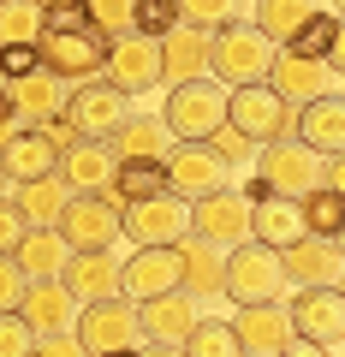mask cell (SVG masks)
Instances as JSON below:
<instances>
[{"mask_svg": "<svg viewBox=\"0 0 345 357\" xmlns=\"http://www.w3.org/2000/svg\"><path fill=\"white\" fill-rule=\"evenodd\" d=\"M13 131H18V114H13V107H6V96H0V149L13 143Z\"/></svg>", "mask_w": 345, "mask_h": 357, "instance_id": "c3c4849f", "label": "cell"}, {"mask_svg": "<svg viewBox=\"0 0 345 357\" xmlns=\"http://www.w3.org/2000/svg\"><path fill=\"white\" fill-rule=\"evenodd\" d=\"M24 238V215L13 208V197H0V250H18Z\"/></svg>", "mask_w": 345, "mask_h": 357, "instance_id": "f6af8a7d", "label": "cell"}, {"mask_svg": "<svg viewBox=\"0 0 345 357\" xmlns=\"http://www.w3.org/2000/svg\"><path fill=\"white\" fill-rule=\"evenodd\" d=\"M185 286V256L179 244H137L131 256H119V298L143 304V298L179 292Z\"/></svg>", "mask_w": 345, "mask_h": 357, "instance_id": "ba28073f", "label": "cell"}, {"mask_svg": "<svg viewBox=\"0 0 345 357\" xmlns=\"http://www.w3.org/2000/svg\"><path fill=\"white\" fill-rule=\"evenodd\" d=\"M66 256H72V244L60 238V227H24V238H18L13 262L24 268V280H60Z\"/></svg>", "mask_w": 345, "mask_h": 357, "instance_id": "4dcf8cb0", "label": "cell"}, {"mask_svg": "<svg viewBox=\"0 0 345 357\" xmlns=\"http://www.w3.org/2000/svg\"><path fill=\"white\" fill-rule=\"evenodd\" d=\"M6 185H13V178H6V167H0V197H6Z\"/></svg>", "mask_w": 345, "mask_h": 357, "instance_id": "816d5d0a", "label": "cell"}, {"mask_svg": "<svg viewBox=\"0 0 345 357\" xmlns=\"http://www.w3.org/2000/svg\"><path fill=\"white\" fill-rule=\"evenodd\" d=\"M30 345H36L30 321L18 316V310H6V316H0V357H30Z\"/></svg>", "mask_w": 345, "mask_h": 357, "instance_id": "60d3db41", "label": "cell"}, {"mask_svg": "<svg viewBox=\"0 0 345 357\" xmlns=\"http://www.w3.org/2000/svg\"><path fill=\"white\" fill-rule=\"evenodd\" d=\"M155 191H167V167L161 161H119L114 167V191H107V197H119V203H143V197H155Z\"/></svg>", "mask_w": 345, "mask_h": 357, "instance_id": "8d00e7d4", "label": "cell"}, {"mask_svg": "<svg viewBox=\"0 0 345 357\" xmlns=\"http://www.w3.org/2000/svg\"><path fill=\"white\" fill-rule=\"evenodd\" d=\"M232 340L238 357H280V345L292 340V321H286V298L280 304H232Z\"/></svg>", "mask_w": 345, "mask_h": 357, "instance_id": "ffe728a7", "label": "cell"}, {"mask_svg": "<svg viewBox=\"0 0 345 357\" xmlns=\"http://www.w3.org/2000/svg\"><path fill=\"white\" fill-rule=\"evenodd\" d=\"M114 149H107V143H90V137H72L60 149V167H54V173H60V185L66 191H114Z\"/></svg>", "mask_w": 345, "mask_h": 357, "instance_id": "7402d4cb", "label": "cell"}, {"mask_svg": "<svg viewBox=\"0 0 345 357\" xmlns=\"http://www.w3.org/2000/svg\"><path fill=\"white\" fill-rule=\"evenodd\" d=\"M18 316L30 321V333H72L77 298L66 292V280H30L18 298Z\"/></svg>", "mask_w": 345, "mask_h": 357, "instance_id": "cb8c5ba5", "label": "cell"}, {"mask_svg": "<svg viewBox=\"0 0 345 357\" xmlns=\"http://www.w3.org/2000/svg\"><path fill=\"white\" fill-rule=\"evenodd\" d=\"M66 102H72V84L48 66L6 84V107L18 114V126H54V119H66Z\"/></svg>", "mask_w": 345, "mask_h": 357, "instance_id": "e0dca14e", "label": "cell"}, {"mask_svg": "<svg viewBox=\"0 0 345 357\" xmlns=\"http://www.w3.org/2000/svg\"><path fill=\"white\" fill-rule=\"evenodd\" d=\"M36 6H66V0H36Z\"/></svg>", "mask_w": 345, "mask_h": 357, "instance_id": "db71d44e", "label": "cell"}, {"mask_svg": "<svg viewBox=\"0 0 345 357\" xmlns=\"http://www.w3.org/2000/svg\"><path fill=\"white\" fill-rule=\"evenodd\" d=\"M6 197H13V208L24 215V227H54L72 191L60 185V173H42V178H13Z\"/></svg>", "mask_w": 345, "mask_h": 357, "instance_id": "f546056e", "label": "cell"}, {"mask_svg": "<svg viewBox=\"0 0 345 357\" xmlns=\"http://www.w3.org/2000/svg\"><path fill=\"white\" fill-rule=\"evenodd\" d=\"M316 6H321V0H256V18H250V24L262 30V36H268L274 48H280V42L292 36L298 24H304V18L316 13Z\"/></svg>", "mask_w": 345, "mask_h": 357, "instance_id": "e575fe53", "label": "cell"}, {"mask_svg": "<svg viewBox=\"0 0 345 357\" xmlns=\"http://www.w3.org/2000/svg\"><path fill=\"white\" fill-rule=\"evenodd\" d=\"M137 357H179V345H137Z\"/></svg>", "mask_w": 345, "mask_h": 357, "instance_id": "681fc988", "label": "cell"}, {"mask_svg": "<svg viewBox=\"0 0 345 357\" xmlns=\"http://www.w3.org/2000/svg\"><path fill=\"white\" fill-rule=\"evenodd\" d=\"M161 119L173 131V143H208L227 126V84L220 77H185V84H173Z\"/></svg>", "mask_w": 345, "mask_h": 357, "instance_id": "3957f363", "label": "cell"}, {"mask_svg": "<svg viewBox=\"0 0 345 357\" xmlns=\"http://www.w3.org/2000/svg\"><path fill=\"white\" fill-rule=\"evenodd\" d=\"M107 149H114V161H167L173 131L161 114H125V126L107 137Z\"/></svg>", "mask_w": 345, "mask_h": 357, "instance_id": "83f0119b", "label": "cell"}, {"mask_svg": "<svg viewBox=\"0 0 345 357\" xmlns=\"http://www.w3.org/2000/svg\"><path fill=\"white\" fill-rule=\"evenodd\" d=\"M227 126L244 131L250 143H274L292 126V107H286L268 84H238V89H227Z\"/></svg>", "mask_w": 345, "mask_h": 357, "instance_id": "4fadbf2b", "label": "cell"}, {"mask_svg": "<svg viewBox=\"0 0 345 357\" xmlns=\"http://www.w3.org/2000/svg\"><path fill=\"white\" fill-rule=\"evenodd\" d=\"M208 149H215L227 167H238V161H256V143L244 137V131H232V126H220L215 137H208Z\"/></svg>", "mask_w": 345, "mask_h": 357, "instance_id": "b9f144b4", "label": "cell"}, {"mask_svg": "<svg viewBox=\"0 0 345 357\" xmlns=\"http://www.w3.org/2000/svg\"><path fill=\"white\" fill-rule=\"evenodd\" d=\"M102 77L119 96H149V89H161V42L114 36L107 42V60H102Z\"/></svg>", "mask_w": 345, "mask_h": 357, "instance_id": "5bb4252c", "label": "cell"}, {"mask_svg": "<svg viewBox=\"0 0 345 357\" xmlns=\"http://www.w3.org/2000/svg\"><path fill=\"white\" fill-rule=\"evenodd\" d=\"M268 66H274V42L250 18H232V24L208 30V77H220L227 89L268 84Z\"/></svg>", "mask_w": 345, "mask_h": 357, "instance_id": "7a4b0ae2", "label": "cell"}, {"mask_svg": "<svg viewBox=\"0 0 345 357\" xmlns=\"http://www.w3.org/2000/svg\"><path fill=\"white\" fill-rule=\"evenodd\" d=\"M119 197H107V191H77V197H66V208H60V238L72 244V250H114L125 232H119Z\"/></svg>", "mask_w": 345, "mask_h": 357, "instance_id": "8992f818", "label": "cell"}, {"mask_svg": "<svg viewBox=\"0 0 345 357\" xmlns=\"http://www.w3.org/2000/svg\"><path fill=\"white\" fill-rule=\"evenodd\" d=\"M220 292L232 304H280L286 298V274H280V250H268L262 238H238L227 250V286Z\"/></svg>", "mask_w": 345, "mask_h": 357, "instance_id": "5b68a950", "label": "cell"}, {"mask_svg": "<svg viewBox=\"0 0 345 357\" xmlns=\"http://www.w3.org/2000/svg\"><path fill=\"white\" fill-rule=\"evenodd\" d=\"M339 238H316V232H304L298 244H286L280 250V274H286V298L292 292H309V286H339Z\"/></svg>", "mask_w": 345, "mask_h": 357, "instance_id": "ac0fdd59", "label": "cell"}, {"mask_svg": "<svg viewBox=\"0 0 345 357\" xmlns=\"http://www.w3.org/2000/svg\"><path fill=\"white\" fill-rule=\"evenodd\" d=\"M304 232L316 238H345V191L339 185H316L304 197Z\"/></svg>", "mask_w": 345, "mask_h": 357, "instance_id": "d6a6232c", "label": "cell"}, {"mask_svg": "<svg viewBox=\"0 0 345 357\" xmlns=\"http://www.w3.org/2000/svg\"><path fill=\"white\" fill-rule=\"evenodd\" d=\"M173 24H179V0H131V36L161 42Z\"/></svg>", "mask_w": 345, "mask_h": 357, "instance_id": "74e56055", "label": "cell"}, {"mask_svg": "<svg viewBox=\"0 0 345 357\" xmlns=\"http://www.w3.org/2000/svg\"><path fill=\"white\" fill-rule=\"evenodd\" d=\"M119 232L131 244H179V238H191V203L179 191H155L143 203H125L119 208Z\"/></svg>", "mask_w": 345, "mask_h": 357, "instance_id": "9c48e42d", "label": "cell"}, {"mask_svg": "<svg viewBox=\"0 0 345 357\" xmlns=\"http://www.w3.org/2000/svg\"><path fill=\"white\" fill-rule=\"evenodd\" d=\"M185 77H208V30L173 24L161 36V84H185Z\"/></svg>", "mask_w": 345, "mask_h": 357, "instance_id": "f1b7e54d", "label": "cell"}, {"mask_svg": "<svg viewBox=\"0 0 345 357\" xmlns=\"http://www.w3.org/2000/svg\"><path fill=\"white\" fill-rule=\"evenodd\" d=\"M102 357H137V345H119V351H102Z\"/></svg>", "mask_w": 345, "mask_h": 357, "instance_id": "f907efd6", "label": "cell"}, {"mask_svg": "<svg viewBox=\"0 0 345 357\" xmlns=\"http://www.w3.org/2000/svg\"><path fill=\"white\" fill-rule=\"evenodd\" d=\"M179 357H238L232 321H227V316H197L191 333L179 340Z\"/></svg>", "mask_w": 345, "mask_h": 357, "instance_id": "836d02e7", "label": "cell"}, {"mask_svg": "<svg viewBox=\"0 0 345 357\" xmlns=\"http://www.w3.org/2000/svg\"><path fill=\"white\" fill-rule=\"evenodd\" d=\"M280 48H292V54H316V60H345V42H339V13L333 6H316V13L304 18V24L292 30V36L280 42Z\"/></svg>", "mask_w": 345, "mask_h": 357, "instance_id": "1f68e13d", "label": "cell"}, {"mask_svg": "<svg viewBox=\"0 0 345 357\" xmlns=\"http://www.w3.org/2000/svg\"><path fill=\"white\" fill-rule=\"evenodd\" d=\"M321 161H328V155H316L309 143H298V137L256 143V191L298 197V203H304V197L321 185Z\"/></svg>", "mask_w": 345, "mask_h": 357, "instance_id": "277c9868", "label": "cell"}, {"mask_svg": "<svg viewBox=\"0 0 345 357\" xmlns=\"http://www.w3.org/2000/svg\"><path fill=\"white\" fill-rule=\"evenodd\" d=\"M179 256H185V286L179 292H191L197 304H215V298H227L220 286H227V250L208 238H179Z\"/></svg>", "mask_w": 345, "mask_h": 357, "instance_id": "4316f807", "label": "cell"}, {"mask_svg": "<svg viewBox=\"0 0 345 357\" xmlns=\"http://www.w3.org/2000/svg\"><path fill=\"white\" fill-rule=\"evenodd\" d=\"M77 131L66 126V119H54V126H18L13 143L0 149V167H6V178H42L60 167V149L72 143Z\"/></svg>", "mask_w": 345, "mask_h": 357, "instance_id": "7c38bea8", "label": "cell"}, {"mask_svg": "<svg viewBox=\"0 0 345 357\" xmlns=\"http://www.w3.org/2000/svg\"><path fill=\"white\" fill-rule=\"evenodd\" d=\"M232 18H244V0H179V24L191 30H220Z\"/></svg>", "mask_w": 345, "mask_h": 357, "instance_id": "f35d334b", "label": "cell"}, {"mask_svg": "<svg viewBox=\"0 0 345 357\" xmlns=\"http://www.w3.org/2000/svg\"><path fill=\"white\" fill-rule=\"evenodd\" d=\"M286 321H292L298 340H316V345H328V351H339V340H345V298H339V286L292 292L286 298Z\"/></svg>", "mask_w": 345, "mask_h": 357, "instance_id": "2e32d148", "label": "cell"}, {"mask_svg": "<svg viewBox=\"0 0 345 357\" xmlns=\"http://www.w3.org/2000/svg\"><path fill=\"white\" fill-rule=\"evenodd\" d=\"M191 238H208V244H220V250H232L238 238H250V191L220 185V191L197 197L191 203Z\"/></svg>", "mask_w": 345, "mask_h": 357, "instance_id": "9a60e30c", "label": "cell"}, {"mask_svg": "<svg viewBox=\"0 0 345 357\" xmlns=\"http://www.w3.org/2000/svg\"><path fill=\"white\" fill-rule=\"evenodd\" d=\"M339 66H345V60H316V54L274 48L268 89L280 96L286 107H304V102H316V96H339Z\"/></svg>", "mask_w": 345, "mask_h": 357, "instance_id": "52a82bcc", "label": "cell"}, {"mask_svg": "<svg viewBox=\"0 0 345 357\" xmlns=\"http://www.w3.org/2000/svg\"><path fill=\"white\" fill-rule=\"evenodd\" d=\"M42 13L48 6H36V0H0V48H36Z\"/></svg>", "mask_w": 345, "mask_h": 357, "instance_id": "d590c367", "label": "cell"}, {"mask_svg": "<svg viewBox=\"0 0 345 357\" xmlns=\"http://www.w3.org/2000/svg\"><path fill=\"white\" fill-rule=\"evenodd\" d=\"M161 167H167V191H179L185 203H197V197L220 191V185L232 178V167L220 161V155L208 149V143H173Z\"/></svg>", "mask_w": 345, "mask_h": 357, "instance_id": "d6986e66", "label": "cell"}, {"mask_svg": "<svg viewBox=\"0 0 345 357\" xmlns=\"http://www.w3.org/2000/svg\"><path fill=\"white\" fill-rule=\"evenodd\" d=\"M131 310H137V345H179L197 321L191 292H161V298H143Z\"/></svg>", "mask_w": 345, "mask_h": 357, "instance_id": "44dd1931", "label": "cell"}, {"mask_svg": "<svg viewBox=\"0 0 345 357\" xmlns=\"http://www.w3.org/2000/svg\"><path fill=\"white\" fill-rule=\"evenodd\" d=\"M280 357H339V351H328V345H316V340H298V333H292V340L280 345Z\"/></svg>", "mask_w": 345, "mask_h": 357, "instance_id": "7dc6e473", "label": "cell"}, {"mask_svg": "<svg viewBox=\"0 0 345 357\" xmlns=\"http://www.w3.org/2000/svg\"><path fill=\"white\" fill-rule=\"evenodd\" d=\"M125 114H131V96H119L107 77H84V84L72 89V102H66V126H72L77 137H90V143H107L125 126Z\"/></svg>", "mask_w": 345, "mask_h": 357, "instance_id": "8fae6325", "label": "cell"}, {"mask_svg": "<svg viewBox=\"0 0 345 357\" xmlns=\"http://www.w3.org/2000/svg\"><path fill=\"white\" fill-rule=\"evenodd\" d=\"M72 340L84 345V357H102V351H119V345H137V310L131 298H90L77 304V321H72Z\"/></svg>", "mask_w": 345, "mask_h": 357, "instance_id": "30bf717a", "label": "cell"}, {"mask_svg": "<svg viewBox=\"0 0 345 357\" xmlns=\"http://www.w3.org/2000/svg\"><path fill=\"white\" fill-rule=\"evenodd\" d=\"M292 131L298 143H309L316 155H345V102L339 96H316V102H304L292 114Z\"/></svg>", "mask_w": 345, "mask_h": 357, "instance_id": "603a6c76", "label": "cell"}, {"mask_svg": "<svg viewBox=\"0 0 345 357\" xmlns=\"http://www.w3.org/2000/svg\"><path fill=\"white\" fill-rule=\"evenodd\" d=\"M84 13H90V24L102 30L107 42L131 36V0H84Z\"/></svg>", "mask_w": 345, "mask_h": 357, "instance_id": "ab89813d", "label": "cell"}, {"mask_svg": "<svg viewBox=\"0 0 345 357\" xmlns=\"http://www.w3.org/2000/svg\"><path fill=\"white\" fill-rule=\"evenodd\" d=\"M0 96H6V66H0Z\"/></svg>", "mask_w": 345, "mask_h": 357, "instance_id": "f5cc1de1", "label": "cell"}, {"mask_svg": "<svg viewBox=\"0 0 345 357\" xmlns=\"http://www.w3.org/2000/svg\"><path fill=\"white\" fill-rule=\"evenodd\" d=\"M250 238H262L268 250H286V244L304 238V203L298 197H250Z\"/></svg>", "mask_w": 345, "mask_h": 357, "instance_id": "d4e9b609", "label": "cell"}, {"mask_svg": "<svg viewBox=\"0 0 345 357\" xmlns=\"http://www.w3.org/2000/svg\"><path fill=\"white\" fill-rule=\"evenodd\" d=\"M24 268L13 262V250H0V316H6V310H18V298H24Z\"/></svg>", "mask_w": 345, "mask_h": 357, "instance_id": "7bdbcfd3", "label": "cell"}, {"mask_svg": "<svg viewBox=\"0 0 345 357\" xmlns=\"http://www.w3.org/2000/svg\"><path fill=\"white\" fill-rule=\"evenodd\" d=\"M30 357H84V345H77L72 333H36Z\"/></svg>", "mask_w": 345, "mask_h": 357, "instance_id": "ee69618b", "label": "cell"}, {"mask_svg": "<svg viewBox=\"0 0 345 357\" xmlns=\"http://www.w3.org/2000/svg\"><path fill=\"white\" fill-rule=\"evenodd\" d=\"M36 60L48 72H60L66 84H84V77H102L107 60V36L90 24L84 0H66V6H48L42 13V36H36Z\"/></svg>", "mask_w": 345, "mask_h": 357, "instance_id": "6da1fadb", "label": "cell"}, {"mask_svg": "<svg viewBox=\"0 0 345 357\" xmlns=\"http://www.w3.org/2000/svg\"><path fill=\"white\" fill-rule=\"evenodd\" d=\"M66 292L77 298V304H90V298H114L119 292V256L114 250H72L60 268Z\"/></svg>", "mask_w": 345, "mask_h": 357, "instance_id": "484cf974", "label": "cell"}, {"mask_svg": "<svg viewBox=\"0 0 345 357\" xmlns=\"http://www.w3.org/2000/svg\"><path fill=\"white\" fill-rule=\"evenodd\" d=\"M0 66H6V84H13V77H24V72H36V48H0Z\"/></svg>", "mask_w": 345, "mask_h": 357, "instance_id": "bcb514c9", "label": "cell"}]
</instances>
